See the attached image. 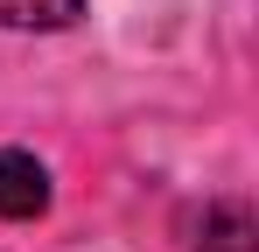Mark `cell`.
Masks as SVG:
<instances>
[{
  "label": "cell",
  "instance_id": "obj_3",
  "mask_svg": "<svg viewBox=\"0 0 259 252\" xmlns=\"http://www.w3.org/2000/svg\"><path fill=\"white\" fill-rule=\"evenodd\" d=\"M84 14V0H0V28L14 35H49V28H70Z\"/></svg>",
  "mask_w": 259,
  "mask_h": 252
},
{
  "label": "cell",
  "instance_id": "obj_1",
  "mask_svg": "<svg viewBox=\"0 0 259 252\" xmlns=\"http://www.w3.org/2000/svg\"><path fill=\"white\" fill-rule=\"evenodd\" d=\"M49 210V168L21 147H0V217H42Z\"/></svg>",
  "mask_w": 259,
  "mask_h": 252
},
{
  "label": "cell",
  "instance_id": "obj_2",
  "mask_svg": "<svg viewBox=\"0 0 259 252\" xmlns=\"http://www.w3.org/2000/svg\"><path fill=\"white\" fill-rule=\"evenodd\" d=\"M189 252H252V210L238 203V196H217V203H203Z\"/></svg>",
  "mask_w": 259,
  "mask_h": 252
}]
</instances>
